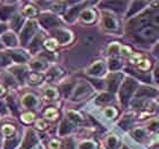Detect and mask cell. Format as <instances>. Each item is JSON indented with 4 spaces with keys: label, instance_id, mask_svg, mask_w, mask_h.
I'll use <instances>...</instances> for the list:
<instances>
[{
    "label": "cell",
    "instance_id": "8fae6325",
    "mask_svg": "<svg viewBox=\"0 0 159 149\" xmlns=\"http://www.w3.org/2000/svg\"><path fill=\"white\" fill-rule=\"evenodd\" d=\"M58 38L60 39V42L61 43H66L70 40V35L68 32H65V31H59L58 32Z\"/></svg>",
    "mask_w": 159,
    "mask_h": 149
},
{
    "label": "cell",
    "instance_id": "9a60e30c",
    "mask_svg": "<svg viewBox=\"0 0 159 149\" xmlns=\"http://www.w3.org/2000/svg\"><path fill=\"white\" fill-rule=\"evenodd\" d=\"M44 46H46L47 49L49 50H55L57 48V41L53 39H49L47 40L46 42H44Z\"/></svg>",
    "mask_w": 159,
    "mask_h": 149
},
{
    "label": "cell",
    "instance_id": "2e32d148",
    "mask_svg": "<svg viewBox=\"0 0 159 149\" xmlns=\"http://www.w3.org/2000/svg\"><path fill=\"white\" fill-rule=\"evenodd\" d=\"M14 131H15V129H14L11 125H3L2 126V132L3 134H6V136L10 137L11 134L14 133Z\"/></svg>",
    "mask_w": 159,
    "mask_h": 149
},
{
    "label": "cell",
    "instance_id": "4316f807",
    "mask_svg": "<svg viewBox=\"0 0 159 149\" xmlns=\"http://www.w3.org/2000/svg\"><path fill=\"white\" fill-rule=\"evenodd\" d=\"M70 130V124H67V122H64L63 124H61V130H60V133H61V134H65V133H67Z\"/></svg>",
    "mask_w": 159,
    "mask_h": 149
},
{
    "label": "cell",
    "instance_id": "e575fe53",
    "mask_svg": "<svg viewBox=\"0 0 159 149\" xmlns=\"http://www.w3.org/2000/svg\"><path fill=\"white\" fill-rule=\"evenodd\" d=\"M155 23H156L157 25H159V15H157V16L155 17Z\"/></svg>",
    "mask_w": 159,
    "mask_h": 149
},
{
    "label": "cell",
    "instance_id": "4dcf8cb0",
    "mask_svg": "<svg viewBox=\"0 0 159 149\" xmlns=\"http://www.w3.org/2000/svg\"><path fill=\"white\" fill-rule=\"evenodd\" d=\"M37 125L39 129H44V128H46V123L43 122L42 119H39V121L37 122Z\"/></svg>",
    "mask_w": 159,
    "mask_h": 149
},
{
    "label": "cell",
    "instance_id": "603a6c76",
    "mask_svg": "<svg viewBox=\"0 0 159 149\" xmlns=\"http://www.w3.org/2000/svg\"><path fill=\"white\" fill-rule=\"evenodd\" d=\"M68 115H70V119H73V121H75V122H81V121H82V117H81L79 114H76V113L70 112L68 113Z\"/></svg>",
    "mask_w": 159,
    "mask_h": 149
},
{
    "label": "cell",
    "instance_id": "cb8c5ba5",
    "mask_svg": "<svg viewBox=\"0 0 159 149\" xmlns=\"http://www.w3.org/2000/svg\"><path fill=\"white\" fill-rule=\"evenodd\" d=\"M139 67L142 71H147L150 67V62L149 60H142V62L139 64Z\"/></svg>",
    "mask_w": 159,
    "mask_h": 149
},
{
    "label": "cell",
    "instance_id": "3957f363",
    "mask_svg": "<svg viewBox=\"0 0 159 149\" xmlns=\"http://www.w3.org/2000/svg\"><path fill=\"white\" fill-rule=\"evenodd\" d=\"M103 72V64L102 62H97L96 64H93L92 66L90 67L88 73L93 74V75H99Z\"/></svg>",
    "mask_w": 159,
    "mask_h": 149
},
{
    "label": "cell",
    "instance_id": "9c48e42d",
    "mask_svg": "<svg viewBox=\"0 0 159 149\" xmlns=\"http://www.w3.org/2000/svg\"><path fill=\"white\" fill-rule=\"evenodd\" d=\"M157 95V91L152 88H142L138 92V96L142 97V96H149V97H153Z\"/></svg>",
    "mask_w": 159,
    "mask_h": 149
},
{
    "label": "cell",
    "instance_id": "e0dca14e",
    "mask_svg": "<svg viewBox=\"0 0 159 149\" xmlns=\"http://www.w3.org/2000/svg\"><path fill=\"white\" fill-rule=\"evenodd\" d=\"M33 119H34V115L32 113H26V114L22 115V121L25 123H31Z\"/></svg>",
    "mask_w": 159,
    "mask_h": 149
},
{
    "label": "cell",
    "instance_id": "7c38bea8",
    "mask_svg": "<svg viewBox=\"0 0 159 149\" xmlns=\"http://www.w3.org/2000/svg\"><path fill=\"white\" fill-rule=\"evenodd\" d=\"M44 115H46L47 119H55L57 116H58V113H57V110L55 109V108H49V109H47L46 112H44Z\"/></svg>",
    "mask_w": 159,
    "mask_h": 149
},
{
    "label": "cell",
    "instance_id": "83f0119b",
    "mask_svg": "<svg viewBox=\"0 0 159 149\" xmlns=\"http://www.w3.org/2000/svg\"><path fill=\"white\" fill-rule=\"evenodd\" d=\"M64 149H74L73 141H72L70 139L66 140V142H65V146H64Z\"/></svg>",
    "mask_w": 159,
    "mask_h": 149
},
{
    "label": "cell",
    "instance_id": "ba28073f",
    "mask_svg": "<svg viewBox=\"0 0 159 149\" xmlns=\"http://www.w3.org/2000/svg\"><path fill=\"white\" fill-rule=\"evenodd\" d=\"M119 77H120V75H117V74H113V75L109 76V81H108V83H109L110 91H115V89H116L117 86H118Z\"/></svg>",
    "mask_w": 159,
    "mask_h": 149
},
{
    "label": "cell",
    "instance_id": "d590c367",
    "mask_svg": "<svg viewBox=\"0 0 159 149\" xmlns=\"http://www.w3.org/2000/svg\"><path fill=\"white\" fill-rule=\"evenodd\" d=\"M3 92H5V89H3V86H0V96H1V95H2Z\"/></svg>",
    "mask_w": 159,
    "mask_h": 149
},
{
    "label": "cell",
    "instance_id": "5bb4252c",
    "mask_svg": "<svg viewBox=\"0 0 159 149\" xmlns=\"http://www.w3.org/2000/svg\"><path fill=\"white\" fill-rule=\"evenodd\" d=\"M94 41H96V37L94 35H85V37L83 38V44L84 46H91V44H93L94 43Z\"/></svg>",
    "mask_w": 159,
    "mask_h": 149
},
{
    "label": "cell",
    "instance_id": "ffe728a7",
    "mask_svg": "<svg viewBox=\"0 0 159 149\" xmlns=\"http://www.w3.org/2000/svg\"><path fill=\"white\" fill-rule=\"evenodd\" d=\"M110 99H111V96H110L109 93H102V95L99 96L98 101H99V103H106V101H109Z\"/></svg>",
    "mask_w": 159,
    "mask_h": 149
},
{
    "label": "cell",
    "instance_id": "4fadbf2b",
    "mask_svg": "<svg viewBox=\"0 0 159 149\" xmlns=\"http://www.w3.org/2000/svg\"><path fill=\"white\" fill-rule=\"evenodd\" d=\"M58 96V93L55 89H47L46 92H44V97H46L48 100H51L53 98H56Z\"/></svg>",
    "mask_w": 159,
    "mask_h": 149
},
{
    "label": "cell",
    "instance_id": "1f68e13d",
    "mask_svg": "<svg viewBox=\"0 0 159 149\" xmlns=\"http://www.w3.org/2000/svg\"><path fill=\"white\" fill-rule=\"evenodd\" d=\"M134 134H135L136 137H142L143 134H144V132H143L142 129H136L135 131H134Z\"/></svg>",
    "mask_w": 159,
    "mask_h": 149
},
{
    "label": "cell",
    "instance_id": "d4e9b609",
    "mask_svg": "<svg viewBox=\"0 0 159 149\" xmlns=\"http://www.w3.org/2000/svg\"><path fill=\"white\" fill-rule=\"evenodd\" d=\"M105 114H106V116H108V117H110V119H113L114 116L116 115V110L114 109V108H111V107H109V108H106Z\"/></svg>",
    "mask_w": 159,
    "mask_h": 149
},
{
    "label": "cell",
    "instance_id": "7402d4cb",
    "mask_svg": "<svg viewBox=\"0 0 159 149\" xmlns=\"http://www.w3.org/2000/svg\"><path fill=\"white\" fill-rule=\"evenodd\" d=\"M24 13L26 14V16H34L37 12H35V9H34L33 7L27 6V7H25V9H24Z\"/></svg>",
    "mask_w": 159,
    "mask_h": 149
},
{
    "label": "cell",
    "instance_id": "7a4b0ae2",
    "mask_svg": "<svg viewBox=\"0 0 159 149\" xmlns=\"http://www.w3.org/2000/svg\"><path fill=\"white\" fill-rule=\"evenodd\" d=\"M90 86L86 84V83H82L77 86V89L75 90V93H74V98L75 99H80V98H83L84 96H86L88 93L90 92Z\"/></svg>",
    "mask_w": 159,
    "mask_h": 149
},
{
    "label": "cell",
    "instance_id": "f546056e",
    "mask_svg": "<svg viewBox=\"0 0 159 149\" xmlns=\"http://www.w3.org/2000/svg\"><path fill=\"white\" fill-rule=\"evenodd\" d=\"M41 79V76L40 75H38V74H32V75L30 76V81L31 82H37V81H35V80H40Z\"/></svg>",
    "mask_w": 159,
    "mask_h": 149
},
{
    "label": "cell",
    "instance_id": "6da1fadb",
    "mask_svg": "<svg viewBox=\"0 0 159 149\" xmlns=\"http://www.w3.org/2000/svg\"><path fill=\"white\" fill-rule=\"evenodd\" d=\"M135 88H136V82L133 81V80L127 79L124 82L122 90H120V99H122L123 104L127 103V100L129 99V97H131V95L133 93Z\"/></svg>",
    "mask_w": 159,
    "mask_h": 149
},
{
    "label": "cell",
    "instance_id": "d6986e66",
    "mask_svg": "<svg viewBox=\"0 0 159 149\" xmlns=\"http://www.w3.org/2000/svg\"><path fill=\"white\" fill-rule=\"evenodd\" d=\"M107 145H108V147H109L110 149H114L115 146L117 145V139L115 137H109L108 140H107Z\"/></svg>",
    "mask_w": 159,
    "mask_h": 149
},
{
    "label": "cell",
    "instance_id": "30bf717a",
    "mask_svg": "<svg viewBox=\"0 0 159 149\" xmlns=\"http://www.w3.org/2000/svg\"><path fill=\"white\" fill-rule=\"evenodd\" d=\"M37 104V98L32 95H27L24 97V105L26 107H33Z\"/></svg>",
    "mask_w": 159,
    "mask_h": 149
},
{
    "label": "cell",
    "instance_id": "836d02e7",
    "mask_svg": "<svg viewBox=\"0 0 159 149\" xmlns=\"http://www.w3.org/2000/svg\"><path fill=\"white\" fill-rule=\"evenodd\" d=\"M139 58H140V55H134V56L131 58V62H132V63H135V62L139 59Z\"/></svg>",
    "mask_w": 159,
    "mask_h": 149
},
{
    "label": "cell",
    "instance_id": "ac0fdd59",
    "mask_svg": "<svg viewBox=\"0 0 159 149\" xmlns=\"http://www.w3.org/2000/svg\"><path fill=\"white\" fill-rule=\"evenodd\" d=\"M109 67L110 70H117L120 67V62L117 59H110L109 60Z\"/></svg>",
    "mask_w": 159,
    "mask_h": 149
},
{
    "label": "cell",
    "instance_id": "8992f818",
    "mask_svg": "<svg viewBox=\"0 0 159 149\" xmlns=\"http://www.w3.org/2000/svg\"><path fill=\"white\" fill-rule=\"evenodd\" d=\"M81 17H82V20L84 21V22L91 23V22H93V21H94V18H96V15H94V13H93V10L85 9L82 14H81Z\"/></svg>",
    "mask_w": 159,
    "mask_h": 149
},
{
    "label": "cell",
    "instance_id": "f1b7e54d",
    "mask_svg": "<svg viewBox=\"0 0 159 149\" xmlns=\"http://www.w3.org/2000/svg\"><path fill=\"white\" fill-rule=\"evenodd\" d=\"M58 147H59V142L56 141V140H53V141L50 142V148L51 149H58Z\"/></svg>",
    "mask_w": 159,
    "mask_h": 149
},
{
    "label": "cell",
    "instance_id": "5b68a950",
    "mask_svg": "<svg viewBox=\"0 0 159 149\" xmlns=\"http://www.w3.org/2000/svg\"><path fill=\"white\" fill-rule=\"evenodd\" d=\"M142 34L143 37L147 38V39H152V38H155L158 34V31L152 26H147L146 29H143Z\"/></svg>",
    "mask_w": 159,
    "mask_h": 149
},
{
    "label": "cell",
    "instance_id": "52a82bcc",
    "mask_svg": "<svg viewBox=\"0 0 159 149\" xmlns=\"http://www.w3.org/2000/svg\"><path fill=\"white\" fill-rule=\"evenodd\" d=\"M41 22H42L43 25H46L47 27L55 26V25L58 24V20L52 16H43L42 18H41Z\"/></svg>",
    "mask_w": 159,
    "mask_h": 149
},
{
    "label": "cell",
    "instance_id": "44dd1931",
    "mask_svg": "<svg viewBox=\"0 0 159 149\" xmlns=\"http://www.w3.org/2000/svg\"><path fill=\"white\" fill-rule=\"evenodd\" d=\"M96 148V145L91 141H85V142H83L81 146H80V149H94Z\"/></svg>",
    "mask_w": 159,
    "mask_h": 149
},
{
    "label": "cell",
    "instance_id": "d6a6232c",
    "mask_svg": "<svg viewBox=\"0 0 159 149\" xmlns=\"http://www.w3.org/2000/svg\"><path fill=\"white\" fill-rule=\"evenodd\" d=\"M155 75H156L157 82L159 83V66H158V67H156V70H155Z\"/></svg>",
    "mask_w": 159,
    "mask_h": 149
},
{
    "label": "cell",
    "instance_id": "484cf974",
    "mask_svg": "<svg viewBox=\"0 0 159 149\" xmlns=\"http://www.w3.org/2000/svg\"><path fill=\"white\" fill-rule=\"evenodd\" d=\"M144 5H146V2H142V1H140V2H134V3H133V8H134V9H133L132 12H129V14H133L134 12H136L138 9H140V7L144 6Z\"/></svg>",
    "mask_w": 159,
    "mask_h": 149
},
{
    "label": "cell",
    "instance_id": "277c9868",
    "mask_svg": "<svg viewBox=\"0 0 159 149\" xmlns=\"http://www.w3.org/2000/svg\"><path fill=\"white\" fill-rule=\"evenodd\" d=\"M103 23H105V26L109 30H115L117 27V23L115 18L110 15H105V18H103Z\"/></svg>",
    "mask_w": 159,
    "mask_h": 149
}]
</instances>
